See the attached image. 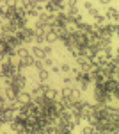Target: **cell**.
I'll list each match as a JSON object with an SVG mask.
<instances>
[{
	"mask_svg": "<svg viewBox=\"0 0 119 134\" xmlns=\"http://www.w3.org/2000/svg\"><path fill=\"white\" fill-rule=\"evenodd\" d=\"M50 2H53V4H64V0H50Z\"/></svg>",
	"mask_w": 119,
	"mask_h": 134,
	"instance_id": "24",
	"label": "cell"
},
{
	"mask_svg": "<svg viewBox=\"0 0 119 134\" xmlns=\"http://www.w3.org/2000/svg\"><path fill=\"white\" fill-rule=\"evenodd\" d=\"M84 7H85V11H89L91 7H92V4H91V2H85V4H84Z\"/></svg>",
	"mask_w": 119,
	"mask_h": 134,
	"instance_id": "23",
	"label": "cell"
},
{
	"mask_svg": "<svg viewBox=\"0 0 119 134\" xmlns=\"http://www.w3.org/2000/svg\"><path fill=\"white\" fill-rule=\"evenodd\" d=\"M59 97H62V98H71L73 97V84L71 86H62V90L59 91Z\"/></svg>",
	"mask_w": 119,
	"mask_h": 134,
	"instance_id": "6",
	"label": "cell"
},
{
	"mask_svg": "<svg viewBox=\"0 0 119 134\" xmlns=\"http://www.w3.org/2000/svg\"><path fill=\"white\" fill-rule=\"evenodd\" d=\"M50 73H55V75H60L59 66H52V68H50Z\"/></svg>",
	"mask_w": 119,
	"mask_h": 134,
	"instance_id": "20",
	"label": "cell"
},
{
	"mask_svg": "<svg viewBox=\"0 0 119 134\" xmlns=\"http://www.w3.org/2000/svg\"><path fill=\"white\" fill-rule=\"evenodd\" d=\"M29 54H30V52L27 50L25 47H18L16 52H14V55H16V57H25V55H29Z\"/></svg>",
	"mask_w": 119,
	"mask_h": 134,
	"instance_id": "9",
	"label": "cell"
},
{
	"mask_svg": "<svg viewBox=\"0 0 119 134\" xmlns=\"http://www.w3.org/2000/svg\"><path fill=\"white\" fill-rule=\"evenodd\" d=\"M32 66H34V68H36L37 72L45 68V64H43V61H41V59H34V64H32Z\"/></svg>",
	"mask_w": 119,
	"mask_h": 134,
	"instance_id": "13",
	"label": "cell"
},
{
	"mask_svg": "<svg viewBox=\"0 0 119 134\" xmlns=\"http://www.w3.org/2000/svg\"><path fill=\"white\" fill-rule=\"evenodd\" d=\"M34 2H39V4H45V2H48V0H34Z\"/></svg>",
	"mask_w": 119,
	"mask_h": 134,
	"instance_id": "25",
	"label": "cell"
},
{
	"mask_svg": "<svg viewBox=\"0 0 119 134\" xmlns=\"http://www.w3.org/2000/svg\"><path fill=\"white\" fill-rule=\"evenodd\" d=\"M14 100L20 104V107H21V105H25V104L32 102V95H30V93H27V91H20V93H16Z\"/></svg>",
	"mask_w": 119,
	"mask_h": 134,
	"instance_id": "1",
	"label": "cell"
},
{
	"mask_svg": "<svg viewBox=\"0 0 119 134\" xmlns=\"http://www.w3.org/2000/svg\"><path fill=\"white\" fill-rule=\"evenodd\" d=\"M18 2H20V0H5L4 4H5V5H16Z\"/></svg>",
	"mask_w": 119,
	"mask_h": 134,
	"instance_id": "21",
	"label": "cell"
},
{
	"mask_svg": "<svg viewBox=\"0 0 119 134\" xmlns=\"http://www.w3.org/2000/svg\"><path fill=\"white\" fill-rule=\"evenodd\" d=\"M92 20H94V27H101V25H105V23H107L105 14H101V13H99V14H96Z\"/></svg>",
	"mask_w": 119,
	"mask_h": 134,
	"instance_id": "8",
	"label": "cell"
},
{
	"mask_svg": "<svg viewBox=\"0 0 119 134\" xmlns=\"http://www.w3.org/2000/svg\"><path fill=\"white\" fill-rule=\"evenodd\" d=\"M105 18H107V21L117 23V20H119V11L116 9V7H109V9H107V13H105Z\"/></svg>",
	"mask_w": 119,
	"mask_h": 134,
	"instance_id": "3",
	"label": "cell"
},
{
	"mask_svg": "<svg viewBox=\"0 0 119 134\" xmlns=\"http://www.w3.org/2000/svg\"><path fill=\"white\" fill-rule=\"evenodd\" d=\"M78 5V0H68L66 2V7H77Z\"/></svg>",
	"mask_w": 119,
	"mask_h": 134,
	"instance_id": "18",
	"label": "cell"
},
{
	"mask_svg": "<svg viewBox=\"0 0 119 134\" xmlns=\"http://www.w3.org/2000/svg\"><path fill=\"white\" fill-rule=\"evenodd\" d=\"M0 93H2V86H0Z\"/></svg>",
	"mask_w": 119,
	"mask_h": 134,
	"instance_id": "28",
	"label": "cell"
},
{
	"mask_svg": "<svg viewBox=\"0 0 119 134\" xmlns=\"http://www.w3.org/2000/svg\"><path fill=\"white\" fill-rule=\"evenodd\" d=\"M30 55H32L34 59H41V61L46 57V55H45V52H43V47H39V45H34V47H32Z\"/></svg>",
	"mask_w": 119,
	"mask_h": 134,
	"instance_id": "4",
	"label": "cell"
},
{
	"mask_svg": "<svg viewBox=\"0 0 119 134\" xmlns=\"http://www.w3.org/2000/svg\"><path fill=\"white\" fill-rule=\"evenodd\" d=\"M2 81H4V75H2V72H0V82H2Z\"/></svg>",
	"mask_w": 119,
	"mask_h": 134,
	"instance_id": "26",
	"label": "cell"
},
{
	"mask_svg": "<svg viewBox=\"0 0 119 134\" xmlns=\"http://www.w3.org/2000/svg\"><path fill=\"white\" fill-rule=\"evenodd\" d=\"M43 64H45V68H52V66H53V61H52V57H45V59H43Z\"/></svg>",
	"mask_w": 119,
	"mask_h": 134,
	"instance_id": "16",
	"label": "cell"
},
{
	"mask_svg": "<svg viewBox=\"0 0 119 134\" xmlns=\"http://www.w3.org/2000/svg\"><path fill=\"white\" fill-rule=\"evenodd\" d=\"M62 82H64V86H71V84L75 82V81H73V77H71V75H64Z\"/></svg>",
	"mask_w": 119,
	"mask_h": 134,
	"instance_id": "14",
	"label": "cell"
},
{
	"mask_svg": "<svg viewBox=\"0 0 119 134\" xmlns=\"http://www.w3.org/2000/svg\"><path fill=\"white\" fill-rule=\"evenodd\" d=\"M96 127L94 125H85V127H82V134H96Z\"/></svg>",
	"mask_w": 119,
	"mask_h": 134,
	"instance_id": "10",
	"label": "cell"
},
{
	"mask_svg": "<svg viewBox=\"0 0 119 134\" xmlns=\"http://www.w3.org/2000/svg\"><path fill=\"white\" fill-rule=\"evenodd\" d=\"M5 9H7V5H5V4H2V5H0V20H4V14H5Z\"/></svg>",
	"mask_w": 119,
	"mask_h": 134,
	"instance_id": "19",
	"label": "cell"
},
{
	"mask_svg": "<svg viewBox=\"0 0 119 134\" xmlns=\"http://www.w3.org/2000/svg\"><path fill=\"white\" fill-rule=\"evenodd\" d=\"M87 13H89V14H91V18H94V16H96V14H99V11L96 9V7H94V5H92V7H91V9L87 11Z\"/></svg>",
	"mask_w": 119,
	"mask_h": 134,
	"instance_id": "17",
	"label": "cell"
},
{
	"mask_svg": "<svg viewBox=\"0 0 119 134\" xmlns=\"http://www.w3.org/2000/svg\"><path fill=\"white\" fill-rule=\"evenodd\" d=\"M68 134H73V132H68Z\"/></svg>",
	"mask_w": 119,
	"mask_h": 134,
	"instance_id": "29",
	"label": "cell"
},
{
	"mask_svg": "<svg viewBox=\"0 0 119 134\" xmlns=\"http://www.w3.org/2000/svg\"><path fill=\"white\" fill-rule=\"evenodd\" d=\"M45 97H46L48 100H57V98H59V90H57L55 86H48L46 91H45Z\"/></svg>",
	"mask_w": 119,
	"mask_h": 134,
	"instance_id": "5",
	"label": "cell"
},
{
	"mask_svg": "<svg viewBox=\"0 0 119 134\" xmlns=\"http://www.w3.org/2000/svg\"><path fill=\"white\" fill-rule=\"evenodd\" d=\"M59 70H60V75H70L71 66L68 64V63H64V64H60V66H59Z\"/></svg>",
	"mask_w": 119,
	"mask_h": 134,
	"instance_id": "11",
	"label": "cell"
},
{
	"mask_svg": "<svg viewBox=\"0 0 119 134\" xmlns=\"http://www.w3.org/2000/svg\"><path fill=\"white\" fill-rule=\"evenodd\" d=\"M43 52H45V55H46V57H50V55H52V52H53L52 45H45V47H43Z\"/></svg>",
	"mask_w": 119,
	"mask_h": 134,
	"instance_id": "15",
	"label": "cell"
},
{
	"mask_svg": "<svg viewBox=\"0 0 119 134\" xmlns=\"http://www.w3.org/2000/svg\"><path fill=\"white\" fill-rule=\"evenodd\" d=\"M34 64V57L32 55H25V57H20V61H18V68L20 70H25V68H30Z\"/></svg>",
	"mask_w": 119,
	"mask_h": 134,
	"instance_id": "2",
	"label": "cell"
},
{
	"mask_svg": "<svg viewBox=\"0 0 119 134\" xmlns=\"http://www.w3.org/2000/svg\"><path fill=\"white\" fill-rule=\"evenodd\" d=\"M4 2H5V0H0V4H4Z\"/></svg>",
	"mask_w": 119,
	"mask_h": 134,
	"instance_id": "27",
	"label": "cell"
},
{
	"mask_svg": "<svg viewBox=\"0 0 119 134\" xmlns=\"http://www.w3.org/2000/svg\"><path fill=\"white\" fill-rule=\"evenodd\" d=\"M32 4H34V0H20V2H18V5H21L23 9H29V7H32Z\"/></svg>",
	"mask_w": 119,
	"mask_h": 134,
	"instance_id": "12",
	"label": "cell"
},
{
	"mask_svg": "<svg viewBox=\"0 0 119 134\" xmlns=\"http://www.w3.org/2000/svg\"><path fill=\"white\" fill-rule=\"evenodd\" d=\"M50 75H52V73H50L48 68H43V70L37 72V79H39V82H48V81H50Z\"/></svg>",
	"mask_w": 119,
	"mask_h": 134,
	"instance_id": "7",
	"label": "cell"
},
{
	"mask_svg": "<svg viewBox=\"0 0 119 134\" xmlns=\"http://www.w3.org/2000/svg\"><path fill=\"white\" fill-rule=\"evenodd\" d=\"M99 4H101V5H110V2H112V0H98Z\"/></svg>",
	"mask_w": 119,
	"mask_h": 134,
	"instance_id": "22",
	"label": "cell"
}]
</instances>
